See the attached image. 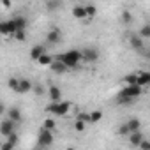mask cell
<instances>
[{"label":"cell","instance_id":"obj_16","mask_svg":"<svg viewBox=\"0 0 150 150\" xmlns=\"http://www.w3.org/2000/svg\"><path fill=\"white\" fill-rule=\"evenodd\" d=\"M7 115H9V120H13L14 124H18V122L21 120V111H20L18 108H11Z\"/></svg>","mask_w":150,"mask_h":150},{"label":"cell","instance_id":"obj_35","mask_svg":"<svg viewBox=\"0 0 150 150\" xmlns=\"http://www.w3.org/2000/svg\"><path fill=\"white\" fill-rule=\"evenodd\" d=\"M34 90H35V94H37V96H41V94H42V87H35Z\"/></svg>","mask_w":150,"mask_h":150},{"label":"cell","instance_id":"obj_2","mask_svg":"<svg viewBox=\"0 0 150 150\" xmlns=\"http://www.w3.org/2000/svg\"><path fill=\"white\" fill-rule=\"evenodd\" d=\"M69 108H71V103H67V101L65 103H51L48 106V111L57 115V117H64L69 113Z\"/></svg>","mask_w":150,"mask_h":150},{"label":"cell","instance_id":"obj_29","mask_svg":"<svg viewBox=\"0 0 150 150\" xmlns=\"http://www.w3.org/2000/svg\"><path fill=\"white\" fill-rule=\"evenodd\" d=\"M13 35H14V39H16V41H25V39H27V34H25V30H21V32H14Z\"/></svg>","mask_w":150,"mask_h":150},{"label":"cell","instance_id":"obj_15","mask_svg":"<svg viewBox=\"0 0 150 150\" xmlns=\"http://www.w3.org/2000/svg\"><path fill=\"white\" fill-rule=\"evenodd\" d=\"M32 88H34L32 81H28V80H21V81H20V88H18V94H27V92H30Z\"/></svg>","mask_w":150,"mask_h":150},{"label":"cell","instance_id":"obj_7","mask_svg":"<svg viewBox=\"0 0 150 150\" xmlns=\"http://www.w3.org/2000/svg\"><path fill=\"white\" fill-rule=\"evenodd\" d=\"M46 39H48V42H51V44H57V42H60V39H62V32H60V28H51L50 32H48V35H46Z\"/></svg>","mask_w":150,"mask_h":150},{"label":"cell","instance_id":"obj_28","mask_svg":"<svg viewBox=\"0 0 150 150\" xmlns=\"http://www.w3.org/2000/svg\"><path fill=\"white\" fill-rule=\"evenodd\" d=\"M74 129H76L78 132H83V131L87 129V124L81 122V120H76V124H74Z\"/></svg>","mask_w":150,"mask_h":150},{"label":"cell","instance_id":"obj_24","mask_svg":"<svg viewBox=\"0 0 150 150\" xmlns=\"http://www.w3.org/2000/svg\"><path fill=\"white\" fill-rule=\"evenodd\" d=\"M122 23H124V25H131V23H132V14H131L129 11H124V13H122Z\"/></svg>","mask_w":150,"mask_h":150},{"label":"cell","instance_id":"obj_26","mask_svg":"<svg viewBox=\"0 0 150 150\" xmlns=\"http://www.w3.org/2000/svg\"><path fill=\"white\" fill-rule=\"evenodd\" d=\"M20 81H21V80L11 78V80H9V88H11V90H14V92H18V88H20Z\"/></svg>","mask_w":150,"mask_h":150},{"label":"cell","instance_id":"obj_22","mask_svg":"<svg viewBox=\"0 0 150 150\" xmlns=\"http://www.w3.org/2000/svg\"><path fill=\"white\" fill-rule=\"evenodd\" d=\"M0 32H2L4 35L13 34V32H11V27H9V21H0Z\"/></svg>","mask_w":150,"mask_h":150},{"label":"cell","instance_id":"obj_4","mask_svg":"<svg viewBox=\"0 0 150 150\" xmlns=\"http://www.w3.org/2000/svg\"><path fill=\"white\" fill-rule=\"evenodd\" d=\"M14 125H16V124H14L13 120H9V118L4 120L2 124H0V134L6 136V138H9V136L14 132Z\"/></svg>","mask_w":150,"mask_h":150},{"label":"cell","instance_id":"obj_34","mask_svg":"<svg viewBox=\"0 0 150 150\" xmlns=\"http://www.w3.org/2000/svg\"><path fill=\"white\" fill-rule=\"evenodd\" d=\"M118 134H124V136H125V134H131L125 124H122V125H120V129H118Z\"/></svg>","mask_w":150,"mask_h":150},{"label":"cell","instance_id":"obj_1","mask_svg":"<svg viewBox=\"0 0 150 150\" xmlns=\"http://www.w3.org/2000/svg\"><path fill=\"white\" fill-rule=\"evenodd\" d=\"M55 60L64 62V64L67 65V69H74V67L78 65L80 60H83V55H81V51H78V50H69V51H65V53L57 55Z\"/></svg>","mask_w":150,"mask_h":150},{"label":"cell","instance_id":"obj_21","mask_svg":"<svg viewBox=\"0 0 150 150\" xmlns=\"http://www.w3.org/2000/svg\"><path fill=\"white\" fill-rule=\"evenodd\" d=\"M141 39H150V25H145L139 28V34H138Z\"/></svg>","mask_w":150,"mask_h":150},{"label":"cell","instance_id":"obj_5","mask_svg":"<svg viewBox=\"0 0 150 150\" xmlns=\"http://www.w3.org/2000/svg\"><path fill=\"white\" fill-rule=\"evenodd\" d=\"M81 55H83V60L85 62H96L97 58H99V51L96 50V48H85V50H81Z\"/></svg>","mask_w":150,"mask_h":150},{"label":"cell","instance_id":"obj_12","mask_svg":"<svg viewBox=\"0 0 150 150\" xmlns=\"http://www.w3.org/2000/svg\"><path fill=\"white\" fill-rule=\"evenodd\" d=\"M72 16L76 18V20H85V18H87L85 6H76V7H72Z\"/></svg>","mask_w":150,"mask_h":150},{"label":"cell","instance_id":"obj_25","mask_svg":"<svg viewBox=\"0 0 150 150\" xmlns=\"http://www.w3.org/2000/svg\"><path fill=\"white\" fill-rule=\"evenodd\" d=\"M90 118H92V124L99 122V120L103 118V111H99V110H96V111H90Z\"/></svg>","mask_w":150,"mask_h":150},{"label":"cell","instance_id":"obj_23","mask_svg":"<svg viewBox=\"0 0 150 150\" xmlns=\"http://www.w3.org/2000/svg\"><path fill=\"white\" fill-rule=\"evenodd\" d=\"M85 11H87V18H94V16L97 14V9H96V6H92V4L85 6Z\"/></svg>","mask_w":150,"mask_h":150},{"label":"cell","instance_id":"obj_27","mask_svg":"<svg viewBox=\"0 0 150 150\" xmlns=\"http://www.w3.org/2000/svg\"><path fill=\"white\" fill-rule=\"evenodd\" d=\"M78 120H81V122H85V124H92L90 113H80V115H78Z\"/></svg>","mask_w":150,"mask_h":150},{"label":"cell","instance_id":"obj_11","mask_svg":"<svg viewBox=\"0 0 150 150\" xmlns=\"http://www.w3.org/2000/svg\"><path fill=\"white\" fill-rule=\"evenodd\" d=\"M145 138H143V134H141V131H138V132H132V134H129V143L132 145V146H138L139 148V145H141V141H143Z\"/></svg>","mask_w":150,"mask_h":150},{"label":"cell","instance_id":"obj_36","mask_svg":"<svg viewBox=\"0 0 150 150\" xmlns=\"http://www.w3.org/2000/svg\"><path fill=\"white\" fill-rule=\"evenodd\" d=\"M2 6H4V7H9V6H11V2H7V0H4V2H2Z\"/></svg>","mask_w":150,"mask_h":150},{"label":"cell","instance_id":"obj_10","mask_svg":"<svg viewBox=\"0 0 150 150\" xmlns=\"http://www.w3.org/2000/svg\"><path fill=\"white\" fill-rule=\"evenodd\" d=\"M125 125H127V129H129V132H131V134H132V132L141 131V122H139L138 118H131V120H127V122H125Z\"/></svg>","mask_w":150,"mask_h":150},{"label":"cell","instance_id":"obj_9","mask_svg":"<svg viewBox=\"0 0 150 150\" xmlns=\"http://www.w3.org/2000/svg\"><path fill=\"white\" fill-rule=\"evenodd\" d=\"M50 99H51V103H62L60 101L62 99V92H60L58 87H55V85L50 87Z\"/></svg>","mask_w":150,"mask_h":150},{"label":"cell","instance_id":"obj_37","mask_svg":"<svg viewBox=\"0 0 150 150\" xmlns=\"http://www.w3.org/2000/svg\"><path fill=\"white\" fill-rule=\"evenodd\" d=\"M65 150H76V148H72V146H67V148H65Z\"/></svg>","mask_w":150,"mask_h":150},{"label":"cell","instance_id":"obj_6","mask_svg":"<svg viewBox=\"0 0 150 150\" xmlns=\"http://www.w3.org/2000/svg\"><path fill=\"white\" fill-rule=\"evenodd\" d=\"M51 143H53V132L46 131V129H41V132H39V145L50 146Z\"/></svg>","mask_w":150,"mask_h":150},{"label":"cell","instance_id":"obj_20","mask_svg":"<svg viewBox=\"0 0 150 150\" xmlns=\"http://www.w3.org/2000/svg\"><path fill=\"white\" fill-rule=\"evenodd\" d=\"M53 60H55V57H50V55L46 53V55H44V57H41L37 62H39L41 65H51V64H53Z\"/></svg>","mask_w":150,"mask_h":150},{"label":"cell","instance_id":"obj_19","mask_svg":"<svg viewBox=\"0 0 150 150\" xmlns=\"http://www.w3.org/2000/svg\"><path fill=\"white\" fill-rule=\"evenodd\" d=\"M55 127H57L55 120H53V118H46V120L42 122V127H41V129H46V131H51V132H53Z\"/></svg>","mask_w":150,"mask_h":150},{"label":"cell","instance_id":"obj_38","mask_svg":"<svg viewBox=\"0 0 150 150\" xmlns=\"http://www.w3.org/2000/svg\"><path fill=\"white\" fill-rule=\"evenodd\" d=\"M145 57H146V58H150V51H148V53H145Z\"/></svg>","mask_w":150,"mask_h":150},{"label":"cell","instance_id":"obj_13","mask_svg":"<svg viewBox=\"0 0 150 150\" xmlns=\"http://www.w3.org/2000/svg\"><path fill=\"white\" fill-rule=\"evenodd\" d=\"M129 42H131V46L136 50V51H143L145 48H143V39L139 37V35H132L131 39H129Z\"/></svg>","mask_w":150,"mask_h":150},{"label":"cell","instance_id":"obj_39","mask_svg":"<svg viewBox=\"0 0 150 150\" xmlns=\"http://www.w3.org/2000/svg\"><path fill=\"white\" fill-rule=\"evenodd\" d=\"M148 139H150V138H148Z\"/></svg>","mask_w":150,"mask_h":150},{"label":"cell","instance_id":"obj_32","mask_svg":"<svg viewBox=\"0 0 150 150\" xmlns=\"http://www.w3.org/2000/svg\"><path fill=\"white\" fill-rule=\"evenodd\" d=\"M139 150H150V139H143L139 145Z\"/></svg>","mask_w":150,"mask_h":150},{"label":"cell","instance_id":"obj_17","mask_svg":"<svg viewBox=\"0 0 150 150\" xmlns=\"http://www.w3.org/2000/svg\"><path fill=\"white\" fill-rule=\"evenodd\" d=\"M51 69H53L55 72H58V74H62V72H65V71H67V65H65L64 62H58V60H53V64H51Z\"/></svg>","mask_w":150,"mask_h":150},{"label":"cell","instance_id":"obj_33","mask_svg":"<svg viewBox=\"0 0 150 150\" xmlns=\"http://www.w3.org/2000/svg\"><path fill=\"white\" fill-rule=\"evenodd\" d=\"M13 148H14V145H13V143H9V141L2 143V146H0V150H13Z\"/></svg>","mask_w":150,"mask_h":150},{"label":"cell","instance_id":"obj_30","mask_svg":"<svg viewBox=\"0 0 150 150\" xmlns=\"http://www.w3.org/2000/svg\"><path fill=\"white\" fill-rule=\"evenodd\" d=\"M62 6V2H46V7L48 9H58Z\"/></svg>","mask_w":150,"mask_h":150},{"label":"cell","instance_id":"obj_31","mask_svg":"<svg viewBox=\"0 0 150 150\" xmlns=\"http://www.w3.org/2000/svg\"><path fill=\"white\" fill-rule=\"evenodd\" d=\"M18 139H20V138H18V134H16V132H13V134H11V136L7 138V141H9V143H13L14 146H16V143H18Z\"/></svg>","mask_w":150,"mask_h":150},{"label":"cell","instance_id":"obj_3","mask_svg":"<svg viewBox=\"0 0 150 150\" xmlns=\"http://www.w3.org/2000/svg\"><path fill=\"white\" fill-rule=\"evenodd\" d=\"M9 27H11V32H21L27 28V20L23 16H14L13 20H9Z\"/></svg>","mask_w":150,"mask_h":150},{"label":"cell","instance_id":"obj_18","mask_svg":"<svg viewBox=\"0 0 150 150\" xmlns=\"http://www.w3.org/2000/svg\"><path fill=\"white\" fill-rule=\"evenodd\" d=\"M124 81L127 83V87H132V85H138V74H127L124 78Z\"/></svg>","mask_w":150,"mask_h":150},{"label":"cell","instance_id":"obj_8","mask_svg":"<svg viewBox=\"0 0 150 150\" xmlns=\"http://www.w3.org/2000/svg\"><path fill=\"white\" fill-rule=\"evenodd\" d=\"M44 55H46V48H44L42 44H37V46H34V48L30 50V58L35 60V62H37L41 57H44Z\"/></svg>","mask_w":150,"mask_h":150},{"label":"cell","instance_id":"obj_14","mask_svg":"<svg viewBox=\"0 0 150 150\" xmlns=\"http://www.w3.org/2000/svg\"><path fill=\"white\" fill-rule=\"evenodd\" d=\"M150 85V72H139L138 74V87Z\"/></svg>","mask_w":150,"mask_h":150}]
</instances>
